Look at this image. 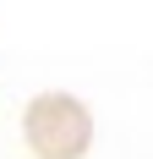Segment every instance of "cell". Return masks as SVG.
I'll use <instances>...</instances> for the list:
<instances>
[{
  "mask_svg": "<svg viewBox=\"0 0 153 159\" xmlns=\"http://www.w3.org/2000/svg\"><path fill=\"white\" fill-rule=\"evenodd\" d=\"M22 132L38 159H82L93 143V115L71 93H38L22 115Z\"/></svg>",
  "mask_w": 153,
  "mask_h": 159,
  "instance_id": "obj_1",
  "label": "cell"
}]
</instances>
